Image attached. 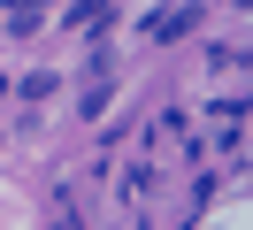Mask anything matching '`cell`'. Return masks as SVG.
<instances>
[{
  "instance_id": "obj_1",
  "label": "cell",
  "mask_w": 253,
  "mask_h": 230,
  "mask_svg": "<svg viewBox=\"0 0 253 230\" xmlns=\"http://www.w3.org/2000/svg\"><path fill=\"white\" fill-rule=\"evenodd\" d=\"M192 23H200V8H176V15H154V39H184Z\"/></svg>"
},
{
  "instance_id": "obj_2",
  "label": "cell",
  "mask_w": 253,
  "mask_h": 230,
  "mask_svg": "<svg viewBox=\"0 0 253 230\" xmlns=\"http://www.w3.org/2000/svg\"><path fill=\"white\" fill-rule=\"evenodd\" d=\"M8 8H16V15H8V23H16V31H31V23H39V8H46V0H8Z\"/></svg>"
}]
</instances>
